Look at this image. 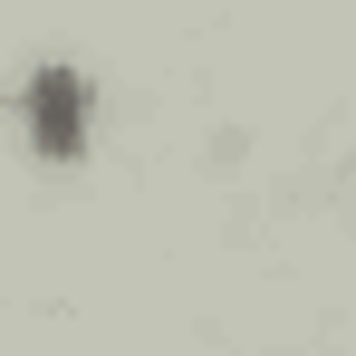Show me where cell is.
<instances>
[{"label":"cell","mask_w":356,"mask_h":356,"mask_svg":"<svg viewBox=\"0 0 356 356\" xmlns=\"http://www.w3.org/2000/svg\"><path fill=\"white\" fill-rule=\"evenodd\" d=\"M77 125H87V87L67 67H39L29 77V135H39V154H77Z\"/></svg>","instance_id":"cell-1"}]
</instances>
